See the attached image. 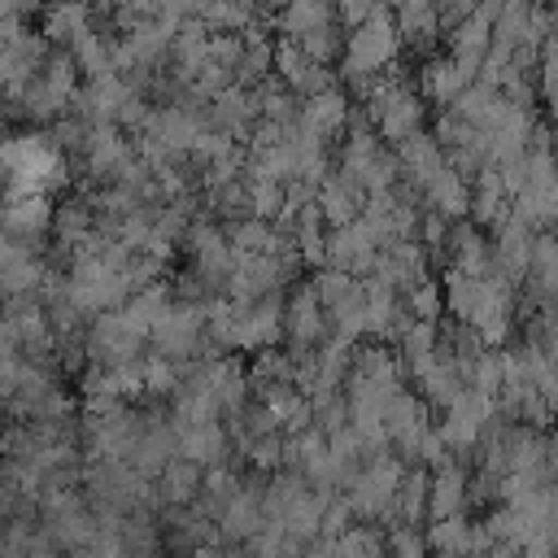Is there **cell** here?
<instances>
[{
    "label": "cell",
    "mask_w": 558,
    "mask_h": 558,
    "mask_svg": "<svg viewBox=\"0 0 558 558\" xmlns=\"http://www.w3.org/2000/svg\"><path fill=\"white\" fill-rule=\"evenodd\" d=\"M392 52H397V26L379 9V13H371L366 22L353 26V35L344 44V65L375 74V70H384V61H392Z\"/></svg>",
    "instance_id": "6da1fadb"
},
{
    "label": "cell",
    "mask_w": 558,
    "mask_h": 558,
    "mask_svg": "<svg viewBox=\"0 0 558 558\" xmlns=\"http://www.w3.org/2000/svg\"><path fill=\"white\" fill-rule=\"evenodd\" d=\"M462 497H466V475H462V466H453L449 458L436 462V475L427 480V510H432V519L458 514Z\"/></svg>",
    "instance_id": "7a4b0ae2"
},
{
    "label": "cell",
    "mask_w": 558,
    "mask_h": 558,
    "mask_svg": "<svg viewBox=\"0 0 558 558\" xmlns=\"http://www.w3.org/2000/svg\"><path fill=\"white\" fill-rule=\"evenodd\" d=\"M423 192H427V201L445 214V218H462L466 214V201H471V183L453 170V166H440L427 183H423Z\"/></svg>",
    "instance_id": "3957f363"
},
{
    "label": "cell",
    "mask_w": 558,
    "mask_h": 558,
    "mask_svg": "<svg viewBox=\"0 0 558 558\" xmlns=\"http://www.w3.org/2000/svg\"><path fill=\"white\" fill-rule=\"evenodd\" d=\"M384 4L379 0H340V17L349 22V26H357V22H366L371 13H379Z\"/></svg>",
    "instance_id": "277c9868"
}]
</instances>
